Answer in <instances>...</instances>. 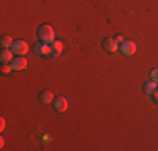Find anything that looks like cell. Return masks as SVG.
Listing matches in <instances>:
<instances>
[{
  "label": "cell",
  "instance_id": "cell-1",
  "mask_svg": "<svg viewBox=\"0 0 158 151\" xmlns=\"http://www.w3.org/2000/svg\"><path fill=\"white\" fill-rule=\"evenodd\" d=\"M37 37H39L40 42L52 44L54 42V29H52L49 24H42L39 27V30H37Z\"/></svg>",
  "mask_w": 158,
  "mask_h": 151
},
{
  "label": "cell",
  "instance_id": "cell-2",
  "mask_svg": "<svg viewBox=\"0 0 158 151\" xmlns=\"http://www.w3.org/2000/svg\"><path fill=\"white\" fill-rule=\"evenodd\" d=\"M119 52H121L123 55H133L135 52H136V44H135L133 40H123V42L119 44Z\"/></svg>",
  "mask_w": 158,
  "mask_h": 151
},
{
  "label": "cell",
  "instance_id": "cell-3",
  "mask_svg": "<svg viewBox=\"0 0 158 151\" xmlns=\"http://www.w3.org/2000/svg\"><path fill=\"white\" fill-rule=\"evenodd\" d=\"M12 52L15 55H25L27 54V51H29V45L25 40H14V44H12Z\"/></svg>",
  "mask_w": 158,
  "mask_h": 151
},
{
  "label": "cell",
  "instance_id": "cell-4",
  "mask_svg": "<svg viewBox=\"0 0 158 151\" xmlns=\"http://www.w3.org/2000/svg\"><path fill=\"white\" fill-rule=\"evenodd\" d=\"M34 51H35V54L42 55V57H46V55L52 54V51H51V44H47V42H37V44H35V47H34Z\"/></svg>",
  "mask_w": 158,
  "mask_h": 151
},
{
  "label": "cell",
  "instance_id": "cell-5",
  "mask_svg": "<svg viewBox=\"0 0 158 151\" xmlns=\"http://www.w3.org/2000/svg\"><path fill=\"white\" fill-rule=\"evenodd\" d=\"M10 66H12L14 71H22L27 67V59L24 57V55H19L17 59H14L12 62H10Z\"/></svg>",
  "mask_w": 158,
  "mask_h": 151
},
{
  "label": "cell",
  "instance_id": "cell-6",
  "mask_svg": "<svg viewBox=\"0 0 158 151\" xmlns=\"http://www.w3.org/2000/svg\"><path fill=\"white\" fill-rule=\"evenodd\" d=\"M103 49L106 52H110V54L116 52L118 51V42H116V39H104L103 40Z\"/></svg>",
  "mask_w": 158,
  "mask_h": 151
},
{
  "label": "cell",
  "instance_id": "cell-7",
  "mask_svg": "<svg viewBox=\"0 0 158 151\" xmlns=\"http://www.w3.org/2000/svg\"><path fill=\"white\" fill-rule=\"evenodd\" d=\"M54 109L57 112H66L67 111V99L66 97H56L54 99Z\"/></svg>",
  "mask_w": 158,
  "mask_h": 151
},
{
  "label": "cell",
  "instance_id": "cell-8",
  "mask_svg": "<svg viewBox=\"0 0 158 151\" xmlns=\"http://www.w3.org/2000/svg\"><path fill=\"white\" fill-rule=\"evenodd\" d=\"M39 101L42 104H51V103H54V94L51 91H42L39 94Z\"/></svg>",
  "mask_w": 158,
  "mask_h": 151
},
{
  "label": "cell",
  "instance_id": "cell-9",
  "mask_svg": "<svg viewBox=\"0 0 158 151\" xmlns=\"http://www.w3.org/2000/svg\"><path fill=\"white\" fill-rule=\"evenodd\" d=\"M12 57H14V52L10 51V49H3L2 54H0V60H2V64H10Z\"/></svg>",
  "mask_w": 158,
  "mask_h": 151
},
{
  "label": "cell",
  "instance_id": "cell-10",
  "mask_svg": "<svg viewBox=\"0 0 158 151\" xmlns=\"http://www.w3.org/2000/svg\"><path fill=\"white\" fill-rule=\"evenodd\" d=\"M51 51H52V55H54V57H57V55L62 52V42L54 40V42L51 44Z\"/></svg>",
  "mask_w": 158,
  "mask_h": 151
},
{
  "label": "cell",
  "instance_id": "cell-11",
  "mask_svg": "<svg viewBox=\"0 0 158 151\" xmlns=\"http://www.w3.org/2000/svg\"><path fill=\"white\" fill-rule=\"evenodd\" d=\"M156 88H158V84H156L155 81H148V82H145V84H143V91H145V94H150V96H152V92Z\"/></svg>",
  "mask_w": 158,
  "mask_h": 151
},
{
  "label": "cell",
  "instance_id": "cell-12",
  "mask_svg": "<svg viewBox=\"0 0 158 151\" xmlns=\"http://www.w3.org/2000/svg\"><path fill=\"white\" fill-rule=\"evenodd\" d=\"M0 44H2L5 49H9V47H12V44H14V39H12L10 35H3V37H2V40H0Z\"/></svg>",
  "mask_w": 158,
  "mask_h": 151
},
{
  "label": "cell",
  "instance_id": "cell-13",
  "mask_svg": "<svg viewBox=\"0 0 158 151\" xmlns=\"http://www.w3.org/2000/svg\"><path fill=\"white\" fill-rule=\"evenodd\" d=\"M150 79L152 81H155L158 84V69H152V72H150Z\"/></svg>",
  "mask_w": 158,
  "mask_h": 151
},
{
  "label": "cell",
  "instance_id": "cell-14",
  "mask_svg": "<svg viewBox=\"0 0 158 151\" xmlns=\"http://www.w3.org/2000/svg\"><path fill=\"white\" fill-rule=\"evenodd\" d=\"M10 71H14L10 64H3V66H2V72H3V74H9Z\"/></svg>",
  "mask_w": 158,
  "mask_h": 151
},
{
  "label": "cell",
  "instance_id": "cell-15",
  "mask_svg": "<svg viewBox=\"0 0 158 151\" xmlns=\"http://www.w3.org/2000/svg\"><path fill=\"white\" fill-rule=\"evenodd\" d=\"M152 97H153V101H155V103H158V88L152 92Z\"/></svg>",
  "mask_w": 158,
  "mask_h": 151
},
{
  "label": "cell",
  "instance_id": "cell-16",
  "mask_svg": "<svg viewBox=\"0 0 158 151\" xmlns=\"http://www.w3.org/2000/svg\"><path fill=\"white\" fill-rule=\"evenodd\" d=\"M116 42L121 44V42H123V35H116Z\"/></svg>",
  "mask_w": 158,
  "mask_h": 151
},
{
  "label": "cell",
  "instance_id": "cell-17",
  "mask_svg": "<svg viewBox=\"0 0 158 151\" xmlns=\"http://www.w3.org/2000/svg\"><path fill=\"white\" fill-rule=\"evenodd\" d=\"M5 128V121H3V118H2V123H0V129H3Z\"/></svg>",
  "mask_w": 158,
  "mask_h": 151
}]
</instances>
